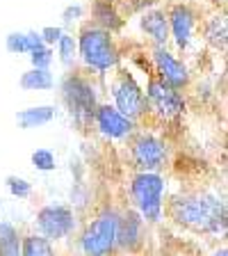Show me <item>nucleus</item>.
Listing matches in <instances>:
<instances>
[{
	"instance_id": "f257e3e1",
	"label": "nucleus",
	"mask_w": 228,
	"mask_h": 256,
	"mask_svg": "<svg viewBox=\"0 0 228 256\" xmlns=\"http://www.w3.org/2000/svg\"><path fill=\"white\" fill-rule=\"evenodd\" d=\"M165 215L174 224L199 236H224L228 229L226 199L215 190L178 192L167 199Z\"/></svg>"
},
{
	"instance_id": "f03ea898",
	"label": "nucleus",
	"mask_w": 228,
	"mask_h": 256,
	"mask_svg": "<svg viewBox=\"0 0 228 256\" xmlns=\"http://www.w3.org/2000/svg\"><path fill=\"white\" fill-rule=\"evenodd\" d=\"M59 101L71 119V126L78 133H91L94 130V114L96 108L101 106V85L98 78L82 71L80 66L64 74V78L57 82Z\"/></svg>"
},
{
	"instance_id": "7ed1b4c3",
	"label": "nucleus",
	"mask_w": 228,
	"mask_h": 256,
	"mask_svg": "<svg viewBox=\"0 0 228 256\" xmlns=\"http://www.w3.org/2000/svg\"><path fill=\"white\" fill-rule=\"evenodd\" d=\"M75 39H78L80 69L91 74L94 78L101 80L121 66L123 53L117 42V34L103 30V28H98L91 21H85L78 26Z\"/></svg>"
},
{
	"instance_id": "20e7f679",
	"label": "nucleus",
	"mask_w": 228,
	"mask_h": 256,
	"mask_svg": "<svg viewBox=\"0 0 228 256\" xmlns=\"http://www.w3.org/2000/svg\"><path fill=\"white\" fill-rule=\"evenodd\" d=\"M128 197L149 226L160 224L165 220L167 176L162 172H135L128 183Z\"/></svg>"
},
{
	"instance_id": "39448f33",
	"label": "nucleus",
	"mask_w": 228,
	"mask_h": 256,
	"mask_svg": "<svg viewBox=\"0 0 228 256\" xmlns=\"http://www.w3.org/2000/svg\"><path fill=\"white\" fill-rule=\"evenodd\" d=\"M119 206L105 204L82 224L78 234V250L82 256H114L117 254Z\"/></svg>"
},
{
	"instance_id": "423d86ee",
	"label": "nucleus",
	"mask_w": 228,
	"mask_h": 256,
	"mask_svg": "<svg viewBox=\"0 0 228 256\" xmlns=\"http://www.w3.org/2000/svg\"><path fill=\"white\" fill-rule=\"evenodd\" d=\"M110 90L112 106L117 108L121 114H126L128 119L142 124L149 117V108H146V96H144V85L137 80L133 69L128 66H119L112 71V78L107 82Z\"/></svg>"
},
{
	"instance_id": "0eeeda50",
	"label": "nucleus",
	"mask_w": 228,
	"mask_h": 256,
	"mask_svg": "<svg viewBox=\"0 0 228 256\" xmlns=\"http://www.w3.org/2000/svg\"><path fill=\"white\" fill-rule=\"evenodd\" d=\"M128 158L135 172H165L171 162V144L165 135L139 128L128 140Z\"/></svg>"
},
{
	"instance_id": "6e6552de",
	"label": "nucleus",
	"mask_w": 228,
	"mask_h": 256,
	"mask_svg": "<svg viewBox=\"0 0 228 256\" xmlns=\"http://www.w3.org/2000/svg\"><path fill=\"white\" fill-rule=\"evenodd\" d=\"M144 96H146V108L149 117H155L160 124H171L185 114L187 98L185 92H178L174 87L165 85L153 74H149L146 85H144Z\"/></svg>"
},
{
	"instance_id": "1a4fd4ad",
	"label": "nucleus",
	"mask_w": 228,
	"mask_h": 256,
	"mask_svg": "<svg viewBox=\"0 0 228 256\" xmlns=\"http://www.w3.org/2000/svg\"><path fill=\"white\" fill-rule=\"evenodd\" d=\"M80 226V220H78V213L69 204H43L41 208L37 210L34 215V234L43 236L46 240L50 242H59V240L69 238L78 231Z\"/></svg>"
},
{
	"instance_id": "9d476101",
	"label": "nucleus",
	"mask_w": 228,
	"mask_h": 256,
	"mask_svg": "<svg viewBox=\"0 0 228 256\" xmlns=\"http://www.w3.org/2000/svg\"><path fill=\"white\" fill-rule=\"evenodd\" d=\"M151 60V74L165 85L174 87L178 92H187L192 87V69L183 58H178L176 50L169 46H151L149 48Z\"/></svg>"
},
{
	"instance_id": "9b49d317",
	"label": "nucleus",
	"mask_w": 228,
	"mask_h": 256,
	"mask_svg": "<svg viewBox=\"0 0 228 256\" xmlns=\"http://www.w3.org/2000/svg\"><path fill=\"white\" fill-rule=\"evenodd\" d=\"M167 21H169V44H174L178 53L192 50L199 34V23H201L197 7L183 0L174 2L167 10Z\"/></svg>"
},
{
	"instance_id": "f8f14e48",
	"label": "nucleus",
	"mask_w": 228,
	"mask_h": 256,
	"mask_svg": "<svg viewBox=\"0 0 228 256\" xmlns=\"http://www.w3.org/2000/svg\"><path fill=\"white\" fill-rule=\"evenodd\" d=\"M94 130L107 142H128L139 130V124L121 114L110 101H101L94 114Z\"/></svg>"
},
{
	"instance_id": "ddd939ff",
	"label": "nucleus",
	"mask_w": 228,
	"mask_h": 256,
	"mask_svg": "<svg viewBox=\"0 0 228 256\" xmlns=\"http://www.w3.org/2000/svg\"><path fill=\"white\" fill-rule=\"evenodd\" d=\"M146 229L149 224L133 206L119 208V224H117V252L121 254H137L144 250L146 242Z\"/></svg>"
},
{
	"instance_id": "4468645a",
	"label": "nucleus",
	"mask_w": 228,
	"mask_h": 256,
	"mask_svg": "<svg viewBox=\"0 0 228 256\" xmlns=\"http://www.w3.org/2000/svg\"><path fill=\"white\" fill-rule=\"evenodd\" d=\"M137 28L142 37L151 46H169V21L167 10L162 7H149L142 14H137Z\"/></svg>"
},
{
	"instance_id": "2eb2a0df",
	"label": "nucleus",
	"mask_w": 228,
	"mask_h": 256,
	"mask_svg": "<svg viewBox=\"0 0 228 256\" xmlns=\"http://www.w3.org/2000/svg\"><path fill=\"white\" fill-rule=\"evenodd\" d=\"M89 14L91 23H96L98 28L112 32V34H119L126 26V16H123L117 0H91Z\"/></svg>"
},
{
	"instance_id": "dca6fc26",
	"label": "nucleus",
	"mask_w": 228,
	"mask_h": 256,
	"mask_svg": "<svg viewBox=\"0 0 228 256\" xmlns=\"http://www.w3.org/2000/svg\"><path fill=\"white\" fill-rule=\"evenodd\" d=\"M199 32H201V42L208 48H213L217 53H224L228 46V23L224 12H215V14L206 16L199 23Z\"/></svg>"
},
{
	"instance_id": "f3484780",
	"label": "nucleus",
	"mask_w": 228,
	"mask_h": 256,
	"mask_svg": "<svg viewBox=\"0 0 228 256\" xmlns=\"http://www.w3.org/2000/svg\"><path fill=\"white\" fill-rule=\"evenodd\" d=\"M57 119V108L50 103H41V106H30L16 112V126L21 130H34V128H43L48 124H53Z\"/></svg>"
},
{
	"instance_id": "a211bd4d",
	"label": "nucleus",
	"mask_w": 228,
	"mask_h": 256,
	"mask_svg": "<svg viewBox=\"0 0 228 256\" xmlns=\"http://www.w3.org/2000/svg\"><path fill=\"white\" fill-rule=\"evenodd\" d=\"M39 46H43L39 30H14L5 37V48L11 55H30Z\"/></svg>"
},
{
	"instance_id": "6ab92c4d",
	"label": "nucleus",
	"mask_w": 228,
	"mask_h": 256,
	"mask_svg": "<svg viewBox=\"0 0 228 256\" xmlns=\"http://www.w3.org/2000/svg\"><path fill=\"white\" fill-rule=\"evenodd\" d=\"M57 80L53 76V69H27L25 74L18 78V87L23 92H50L55 90Z\"/></svg>"
},
{
	"instance_id": "aec40b11",
	"label": "nucleus",
	"mask_w": 228,
	"mask_h": 256,
	"mask_svg": "<svg viewBox=\"0 0 228 256\" xmlns=\"http://www.w3.org/2000/svg\"><path fill=\"white\" fill-rule=\"evenodd\" d=\"M55 50V60L62 64L64 69H75L78 66V39H75L73 32H64L62 37L57 39V44L53 46Z\"/></svg>"
},
{
	"instance_id": "412c9836",
	"label": "nucleus",
	"mask_w": 228,
	"mask_h": 256,
	"mask_svg": "<svg viewBox=\"0 0 228 256\" xmlns=\"http://www.w3.org/2000/svg\"><path fill=\"white\" fill-rule=\"evenodd\" d=\"M23 234L9 220H0V256H21Z\"/></svg>"
},
{
	"instance_id": "4be33fe9",
	"label": "nucleus",
	"mask_w": 228,
	"mask_h": 256,
	"mask_svg": "<svg viewBox=\"0 0 228 256\" xmlns=\"http://www.w3.org/2000/svg\"><path fill=\"white\" fill-rule=\"evenodd\" d=\"M21 256H57L55 242L39 234H25L21 240Z\"/></svg>"
},
{
	"instance_id": "5701e85b",
	"label": "nucleus",
	"mask_w": 228,
	"mask_h": 256,
	"mask_svg": "<svg viewBox=\"0 0 228 256\" xmlns=\"http://www.w3.org/2000/svg\"><path fill=\"white\" fill-rule=\"evenodd\" d=\"M5 190L9 192V197L18 199V202H25L34 194V188L32 183L27 181L25 176H18V174H9L5 176Z\"/></svg>"
},
{
	"instance_id": "b1692460",
	"label": "nucleus",
	"mask_w": 228,
	"mask_h": 256,
	"mask_svg": "<svg viewBox=\"0 0 228 256\" xmlns=\"http://www.w3.org/2000/svg\"><path fill=\"white\" fill-rule=\"evenodd\" d=\"M30 162L41 174H50V172L57 170V156L50 149H34L30 154Z\"/></svg>"
},
{
	"instance_id": "393cba45",
	"label": "nucleus",
	"mask_w": 228,
	"mask_h": 256,
	"mask_svg": "<svg viewBox=\"0 0 228 256\" xmlns=\"http://www.w3.org/2000/svg\"><path fill=\"white\" fill-rule=\"evenodd\" d=\"M91 204V190L85 181H73V188H71V204L75 213H82L87 206Z\"/></svg>"
},
{
	"instance_id": "a878e982",
	"label": "nucleus",
	"mask_w": 228,
	"mask_h": 256,
	"mask_svg": "<svg viewBox=\"0 0 228 256\" xmlns=\"http://www.w3.org/2000/svg\"><path fill=\"white\" fill-rule=\"evenodd\" d=\"M27 60H30V66L32 69H53L55 64V50L53 46H39L34 48L30 55H27Z\"/></svg>"
},
{
	"instance_id": "bb28decb",
	"label": "nucleus",
	"mask_w": 228,
	"mask_h": 256,
	"mask_svg": "<svg viewBox=\"0 0 228 256\" xmlns=\"http://www.w3.org/2000/svg\"><path fill=\"white\" fill-rule=\"evenodd\" d=\"M85 16H87V7L80 5V2H69V5L62 10L59 18H62V28H73V26H80L85 23Z\"/></svg>"
},
{
	"instance_id": "cd10ccee",
	"label": "nucleus",
	"mask_w": 228,
	"mask_h": 256,
	"mask_svg": "<svg viewBox=\"0 0 228 256\" xmlns=\"http://www.w3.org/2000/svg\"><path fill=\"white\" fill-rule=\"evenodd\" d=\"M64 32L66 30H64L62 26H43L41 30H39V34H41V42L46 44V46H55Z\"/></svg>"
},
{
	"instance_id": "c85d7f7f",
	"label": "nucleus",
	"mask_w": 228,
	"mask_h": 256,
	"mask_svg": "<svg viewBox=\"0 0 228 256\" xmlns=\"http://www.w3.org/2000/svg\"><path fill=\"white\" fill-rule=\"evenodd\" d=\"M213 256H228L226 247H219V250H215V252H213Z\"/></svg>"
},
{
	"instance_id": "c756f323",
	"label": "nucleus",
	"mask_w": 228,
	"mask_h": 256,
	"mask_svg": "<svg viewBox=\"0 0 228 256\" xmlns=\"http://www.w3.org/2000/svg\"><path fill=\"white\" fill-rule=\"evenodd\" d=\"M0 213H2V199H0Z\"/></svg>"
}]
</instances>
